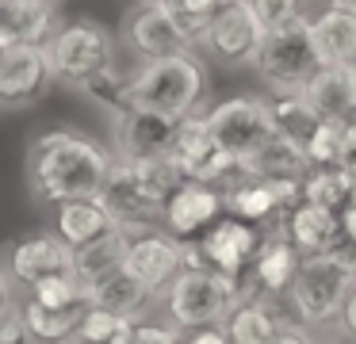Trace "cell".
Masks as SVG:
<instances>
[{
	"instance_id": "obj_1",
	"label": "cell",
	"mask_w": 356,
	"mask_h": 344,
	"mask_svg": "<svg viewBox=\"0 0 356 344\" xmlns=\"http://www.w3.org/2000/svg\"><path fill=\"white\" fill-rule=\"evenodd\" d=\"M115 149L96 142L92 134L73 126H54L31 138L27 145V188L42 203H70V199L100 195L115 168Z\"/></svg>"
},
{
	"instance_id": "obj_2",
	"label": "cell",
	"mask_w": 356,
	"mask_h": 344,
	"mask_svg": "<svg viewBox=\"0 0 356 344\" xmlns=\"http://www.w3.org/2000/svg\"><path fill=\"white\" fill-rule=\"evenodd\" d=\"M207 58L195 50L165 54V58H138L131 73V104L188 119L207 111Z\"/></svg>"
},
{
	"instance_id": "obj_3",
	"label": "cell",
	"mask_w": 356,
	"mask_h": 344,
	"mask_svg": "<svg viewBox=\"0 0 356 344\" xmlns=\"http://www.w3.org/2000/svg\"><path fill=\"white\" fill-rule=\"evenodd\" d=\"M245 298L241 279L218 272V268H184L161 295V313L177 321L184 333L203 325H218L234 313V306Z\"/></svg>"
},
{
	"instance_id": "obj_4",
	"label": "cell",
	"mask_w": 356,
	"mask_h": 344,
	"mask_svg": "<svg viewBox=\"0 0 356 344\" xmlns=\"http://www.w3.org/2000/svg\"><path fill=\"white\" fill-rule=\"evenodd\" d=\"M353 283H356L353 264H345L333 252H314V256H302V268L295 275L291 290H287V306L314 333L318 329H337Z\"/></svg>"
},
{
	"instance_id": "obj_5",
	"label": "cell",
	"mask_w": 356,
	"mask_h": 344,
	"mask_svg": "<svg viewBox=\"0 0 356 344\" xmlns=\"http://www.w3.org/2000/svg\"><path fill=\"white\" fill-rule=\"evenodd\" d=\"M322 65H325V58L314 42V27L302 15V19L287 23V27L268 31L253 69L268 92H302Z\"/></svg>"
},
{
	"instance_id": "obj_6",
	"label": "cell",
	"mask_w": 356,
	"mask_h": 344,
	"mask_svg": "<svg viewBox=\"0 0 356 344\" xmlns=\"http://www.w3.org/2000/svg\"><path fill=\"white\" fill-rule=\"evenodd\" d=\"M50 65L54 76L70 88H81L92 73L115 65L119 58V42L104 23L96 19H70L54 31V38L47 42Z\"/></svg>"
},
{
	"instance_id": "obj_7",
	"label": "cell",
	"mask_w": 356,
	"mask_h": 344,
	"mask_svg": "<svg viewBox=\"0 0 356 344\" xmlns=\"http://www.w3.org/2000/svg\"><path fill=\"white\" fill-rule=\"evenodd\" d=\"M203 122H207V130L215 134V142L222 145L226 153H234L241 165H245L249 157H257V153L280 134V122H276V115H272L268 96H230V99H222V104L207 107V111H203Z\"/></svg>"
},
{
	"instance_id": "obj_8",
	"label": "cell",
	"mask_w": 356,
	"mask_h": 344,
	"mask_svg": "<svg viewBox=\"0 0 356 344\" xmlns=\"http://www.w3.org/2000/svg\"><path fill=\"white\" fill-rule=\"evenodd\" d=\"M264 38H268V27L257 15L253 0H230L207 23L200 38V54L222 69H253Z\"/></svg>"
},
{
	"instance_id": "obj_9",
	"label": "cell",
	"mask_w": 356,
	"mask_h": 344,
	"mask_svg": "<svg viewBox=\"0 0 356 344\" xmlns=\"http://www.w3.org/2000/svg\"><path fill=\"white\" fill-rule=\"evenodd\" d=\"M54 65H50L47 46L39 42H12L0 46V107L4 111H27L39 104L54 84Z\"/></svg>"
},
{
	"instance_id": "obj_10",
	"label": "cell",
	"mask_w": 356,
	"mask_h": 344,
	"mask_svg": "<svg viewBox=\"0 0 356 344\" xmlns=\"http://www.w3.org/2000/svg\"><path fill=\"white\" fill-rule=\"evenodd\" d=\"M100 199L108 203V211L115 214L119 226L131 229V234L165 226V199L149 188L146 176L138 172V165L127 161V157L115 161V168H111V176H108V183H104Z\"/></svg>"
},
{
	"instance_id": "obj_11",
	"label": "cell",
	"mask_w": 356,
	"mask_h": 344,
	"mask_svg": "<svg viewBox=\"0 0 356 344\" xmlns=\"http://www.w3.org/2000/svg\"><path fill=\"white\" fill-rule=\"evenodd\" d=\"M184 130V119L165 111H149V107H123L111 115V149L115 157H161V153L177 149V138Z\"/></svg>"
},
{
	"instance_id": "obj_12",
	"label": "cell",
	"mask_w": 356,
	"mask_h": 344,
	"mask_svg": "<svg viewBox=\"0 0 356 344\" xmlns=\"http://www.w3.org/2000/svg\"><path fill=\"white\" fill-rule=\"evenodd\" d=\"M172 157L180 161L188 180H207V183H218V188H230L238 176H245V165L215 142V134H211L207 122H203V111L184 119V130H180V138H177Z\"/></svg>"
},
{
	"instance_id": "obj_13",
	"label": "cell",
	"mask_w": 356,
	"mask_h": 344,
	"mask_svg": "<svg viewBox=\"0 0 356 344\" xmlns=\"http://www.w3.org/2000/svg\"><path fill=\"white\" fill-rule=\"evenodd\" d=\"M123 42H127V50H134L138 58H165V54L195 50V42L180 31V23L172 19L165 0H138V4L127 12Z\"/></svg>"
},
{
	"instance_id": "obj_14",
	"label": "cell",
	"mask_w": 356,
	"mask_h": 344,
	"mask_svg": "<svg viewBox=\"0 0 356 344\" xmlns=\"http://www.w3.org/2000/svg\"><path fill=\"white\" fill-rule=\"evenodd\" d=\"M299 268H302L299 245H295L284 229L264 226V241H261V249H257V256H253V264H249L241 287H245V295L287 298V290H291Z\"/></svg>"
},
{
	"instance_id": "obj_15",
	"label": "cell",
	"mask_w": 356,
	"mask_h": 344,
	"mask_svg": "<svg viewBox=\"0 0 356 344\" xmlns=\"http://www.w3.org/2000/svg\"><path fill=\"white\" fill-rule=\"evenodd\" d=\"M127 268H131L146 287H154L157 295H165V287L184 272V237H177L165 226L138 229V234H131Z\"/></svg>"
},
{
	"instance_id": "obj_16",
	"label": "cell",
	"mask_w": 356,
	"mask_h": 344,
	"mask_svg": "<svg viewBox=\"0 0 356 344\" xmlns=\"http://www.w3.org/2000/svg\"><path fill=\"white\" fill-rule=\"evenodd\" d=\"M200 241H203V252H207L211 268L234 275V279H245L249 264H253L257 249H261V241H264V226L226 211Z\"/></svg>"
},
{
	"instance_id": "obj_17",
	"label": "cell",
	"mask_w": 356,
	"mask_h": 344,
	"mask_svg": "<svg viewBox=\"0 0 356 344\" xmlns=\"http://www.w3.org/2000/svg\"><path fill=\"white\" fill-rule=\"evenodd\" d=\"M226 211H230L226 188L207 180H184L165 203V229H172L177 237H203Z\"/></svg>"
},
{
	"instance_id": "obj_18",
	"label": "cell",
	"mask_w": 356,
	"mask_h": 344,
	"mask_svg": "<svg viewBox=\"0 0 356 344\" xmlns=\"http://www.w3.org/2000/svg\"><path fill=\"white\" fill-rule=\"evenodd\" d=\"M73 268V245L62 234H27L19 241L8 245V260H4V272L19 283V287H31L35 279H47L54 272H70Z\"/></svg>"
},
{
	"instance_id": "obj_19",
	"label": "cell",
	"mask_w": 356,
	"mask_h": 344,
	"mask_svg": "<svg viewBox=\"0 0 356 344\" xmlns=\"http://www.w3.org/2000/svg\"><path fill=\"white\" fill-rule=\"evenodd\" d=\"M287 298H264V295H245L234 313L226 318L234 344H280V329L291 318Z\"/></svg>"
},
{
	"instance_id": "obj_20",
	"label": "cell",
	"mask_w": 356,
	"mask_h": 344,
	"mask_svg": "<svg viewBox=\"0 0 356 344\" xmlns=\"http://www.w3.org/2000/svg\"><path fill=\"white\" fill-rule=\"evenodd\" d=\"M276 229H284L295 245H299L302 256H314V252H330L341 237V214L330 206L314 203V199H302L299 206L284 214L276 222Z\"/></svg>"
},
{
	"instance_id": "obj_21",
	"label": "cell",
	"mask_w": 356,
	"mask_h": 344,
	"mask_svg": "<svg viewBox=\"0 0 356 344\" xmlns=\"http://www.w3.org/2000/svg\"><path fill=\"white\" fill-rule=\"evenodd\" d=\"M58 27L62 23H58L54 0H4V8H0V46L12 42L47 46Z\"/></svg>"
},
{
	"instance_id": "obj_22",
	"label": "cell",
	"mask_w": 356,
	"mask_h": 344,
	"mask_svg": "<svg viewBox=\"0 0 356 344\" xmlns=\"http://www.w3.org/2000/svg\"><path fill=\"white\" fill-rule=\"evenodd\" d=\"M307 99L322 119L356 122V65H322L307 84Z\"/></svg>"
},
{
	"instance_id": "obj_23",
	"label": "cell",
	"mask_w": 356,
	"mask_h": 344,
	"mask_svg": "<svg viewBox=\"0 0 356 344\" xmlns=\"http://www.w3.org/2000/svg\"><path fill=\"white\" fill-rule=\"evenodd\" d=\"M88 298H92L96 306L131 313V318H138V321H146L154 310H161V295H157L154 287H146L131 268H119L115 275L92 283V287H88Z\"/></svg>"
},
{
	"instance_id": "obj_24",
	"label": "cell",
	"mask_w": 356,
	"mask_h": 344,
	"mask_svg": "<svg viewBox=\"0 0 356 344\" xmlns=\"http://www.w3.org/2000/svg\"><path fill=\"white\" fill-rule=\"evenodd\" d=\"M310 27L325 65H356V8L325 4L310 19Z\"/></svg>"
},
{
	"instance_id": "obj_25",
	"label": "cell",
	"mask_w": 356,
	"mask_h": 344,
	"mask_svg": "<svg viewBox=\"0 0 356 344\" xmlns=\"http://www.w3.org/2000/svg\"><path fill=\"white\" fill-rule=\"evenodd\" d=\"M115 226L119 222H115V214L108 211V203H104L100 195H88V199H70V203L58 206V226L54 229L73 245V249H81V245L111 234Z\"/></svg>"
},
{
	"instance_id": "obj_26",
	"label": "cell",
	"mask_w": 356,
	"mask_h": 344,
	"mask_svg": "<svg viewBox=\"0 0 356 344\" xmlns=\"http://www.w3.org/2000/svg\"><path fill=\"white\" fill-rule=\"evenodd\" d=\"M127 249H131V229L115 226L111 234L73 249V272L85 279V287H92V283L115 275L119 268H127Z\"/></svg>"
},
{
	"instance_id": "obj_27",
	"label": "cell",
	"mask_w": 356,
	"mask_h": 344,
	"mask_svg": "<svg viewBox=\"0 0 356 344\" xmlns=\"http://www.w3.org/2000/svg\"><path fill=\"white\" fill-rule=\"evenodd\" d=\"M226 206H230V214L249 218V222H257V226H276L280 214H284L276 183L264 180V176H238V180L226 188Z\"/></svg>"
},
{
	"instance_id": "obj_28",
	"label": "cell",
	"mask_w": 356,
	"mask_h": 344,
	"mask_svg": "<svg viewBox=\"0 0 356 344\" xmlns=\"http://www.w3.org/2000/svg\"><path fill=\"white\" fill-rule=\"evenodd\" d=\"M310 168L314 165H310L307 145H302L299 138L284 134V130H280V134L272 138L257 157L245 161V176H268V180H284V176H291V180H307Z\"/></svg>"
},
{
	"instance_id": "obj_29",
	"label": "cell",
	"mask_w": 356,
	"mask_h": 344,
	"mask_svg": "<svg viewBox=\"0 0 356 344\" xmlns=\"http://www.w3.org/2000/svg\"><path fill=\"white\" fill-rule=\"evenodd\" d=\"M88 306H50V302H39V298L27 295L24 298V313H27V329H31V341H47V344H58V341H73L81 329V318L88 313Z\"/></svg>"
},
{
	"instance_id": "obj_30",
	"label": "cell",
	"mask_w": 356,
	"mask_h": 344,
	"mask_svg": "<svg viewBox=\"0 0 356 344\" xmlns=\"http://www.w3.org/2000/svg\"><path fill=\"white\" fill-rule=\"evenodd\" d=\"M134 325L138 318L131 313L108 310V306H88V313L81 318V329L73 341H96V344H134Z\"/></svg>"
},
{
	"instance_id": "obj_31",
	"label": "cell",
	"mask_w": 356,
	"mask_h": 344,
	"mask_svg": "<svg viewBox=\"0 0 356 344\" xmlns=\"http://www.w3.org/2000/svg\"><path fill=\"white\" fill-rule=\"evenodd\" d=\"M268 104H272V115H276L280 130L299 138L302 145H307V138L314 134V126L322 122V115H318L314 104L307 99V88L302 92H272Z\"/></svg>"
},
{
	"instance_id": "obj_32",
	"label": "cell",
	"mask_w": 356,
	"mask_h": 344,
	"mask_svg": "<svg viewBox=\"0 0 356 344\" xmlns=\"http://www.w3.org/2000/svg\"><path fill=\"white\" fill-rule=\"evenodd\" d=\"M307 199L330 206V211H345L348 203L356 199V176L348 172L345 165H333V168H310L307 176Z\"/></svg>"
},
{
	"instance_id": "obj_33",
	"label": "cell",
	"mask_w": 356,
	"mask_h": 344,
	"mask_svg": "<svg viewBox=\"0 0 356 344\" xmlns=\"http://www.w3.org/2000/svg\"><path fill=\"white\" fill-rule=\"evenodd\" d=\"M81 92H85L96 107H104L108 115H119L123 107H131V76L119 73V65H108V69H100V73H92L81 84Z\"/></svg>"
},
{
	"instance_id": "obj_34",
	"label": "cell",
	"mask_w": 356,
	"mask_h": 344,
	"mask_svg": "<svg viewBox=\"0 0 356 344\" xmlns=\"http://www.w3.org/2000/svg\"><path fill=\"white\" fill-rule=\"evenodd\" d=\"M345 138H348V122L337 119H322L314 126V134L307 138V153L314 168H333L345 165Z\"/></svg>"
},
{
	"instance_id": "obj_35",
	"label": "cell",
	"mask_w": 356,
	"mask_h": 344,
	"mask_svg": "<svg viewBox=\"0 0 356 344\" xmlns=\"http://www.w3.org/2000/svg\"><path fill=\"white\" fill-rule=\"evenodd\" d=\"M253 8H257V15L264 19L268 31L302 19V0H253Z\"/></svg>"
},
{
	"instance_id": "obj_36",
	"label": "cell",
	"mask_w": 356,
	"mask_h": 344,
	"mask_svg": "<svg viewBox=\"0 0 356 344\" xmlns=\"http://www.w3.org/2000/svg\"><path fill=\"white\" fill-rule=\"evenodd\" d=\"M177 341H188V333L177 325V321H154V318H146V321H138L134 325V344H177Z\"/></svg>"
},
{
	"instance_id": "obj_37",
	"label": "cell",
	"mask_w": 356,
	"mask_h": 344,
	"mask_svg": "<svg viewBox=\"0 0 356 344\" xmlns=\"http://www.w3.org/2000/svg\"><path fill=\"white\" fill-rule=\"evenodd\" d=\"M188 341H195V344H222V341H230V329H226V321H218V325H203V329H192Z\"/></svg>"
},
{
	"instance_id": "obj_38",
	"label": "cell",
	"mask_w": 356,
	"mask_h": 344,
	"mask_svg": "<svg viewBox=\"0 0 356 344\" xmlns=\"http://www.w3.org/2000/svg\"><path fill=\"white\" fill-rule=\"evenodd\" d=\"M337 333L348 336V341H356V283H353V290H348V298H345V310H341Z\"/></svg>"
},
{
	"instance_id": "obj_39",
	"label": "cell",
	"mask_w": 356,
	"mask_h": 344,
	"mask_svg": "<svg viewBox=\"0 0 356 344\" xmlns=\"http://www.w3.org/2000/svg\"><path fill=\"white\" fill-rule=\"evenodd\" d=\"M188 8H192V12H203V15H215L218 8H226L230 4V0H184Z\"/></svg>"
},
{
	"instance_id": "obj_40",
	"label": "cell",
	"mask_w": 356,
	"mask_h": 344,
	"mask_svg": "<svg viewBox=\"0 0 356 344\" xmlns=\"http://www.w3.org/2000/svg\"><path fill=\"white\" fill-rule=\"evenodd\" d=\"M325 4H345V8H356V0H325Z\"/></svg>"
}]
</instances>
